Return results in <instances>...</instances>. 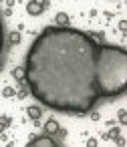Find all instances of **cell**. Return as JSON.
<instances>
[{"instance_id":"6","label":"cell","mask_w":127,"mask_h":147,"mask_svg":"<svg viewBox=\"0 0 127 147\" xmlns=\"http://www.w3.org/2000/svg\"><path fill=\"white\" fill-rule=\"evenodd\" d=\"M55 20H57L59 26H67V24H69V16H67V12H59V14L55 16Z\"/></svg>"},{"instance_id":"13","label":"cell","mask_w":127,"mask_h":147,"mask_svg":"<svg viewBox=\"0 0 127 147\" xmlns=\"http://www.w3.org/2000/svg\"><path fill=\"white\" fill-rule=\"evenodd\" d=\"M26 95H28V91H24V89H22V91H18V97H20V99H24Z\"/></svg>"},{"instance_id":"5","label":"cell","mask_w":127,"mask_h":147,"mask_svg":"<svg viewBox=\"0 0 127 147\" xmlns=\"http://www.w3.org/2000/svg\"><path fill=\"white\" fill-rule=\"evenodd\" d=\"M41 113H43V111H41V107H36V105H30V107L26 109V115H28L32 121H36V119L41 117Z\"/></svg>"},{"instance_id":"10","label":"cell","mask_w":127,"mask_h":147,"mask_svg":"<svg viewBox=\"0 0 127 147\" xmlns=\"http://www.w3.org/2000/svg\"><path fill=\"white\" fill-rule=\"evenodd\" d=\"M10 42H12V45H18V42H20V34H18V32H12V34H10Z\"/></svg>"},{"instance_id":"11","label":"cell","mask_w":127,"mask_h":147,"mask_svg":"<svg viewBox=\"0 0 127 147\" xmlns=\"http://www.w3.org/2000/svg\"><path fill=\"white\" fill-rule=\"evenodd\" d=\"M125 119H127V113H125V111H119V121H121V123H127Z\"/></svg>"},{"instance_id":"9","label":"cell","mask_w":127,"mask_h":147,"mask_svg":"<svg viewBox=\"0 0 127 147\" xmlns=\"http://www.w3.org/2000/svg\"><path fill=\"white\" fill-rule=\"evenodd\" d=\"M8 125H10V119L8 117H0V131H4Z\"/></svg>"},{"instance_id":"7","label":"cell","mask_w":127,"mask_h":147,"mask_svg":"<svg viewBox=\"0 0 127 147\" xmlns=\"http://www.w3.org/2000/svg\"><path fill=\"white\" fill-rule=\"evenodd\" d=\"M12 77H14L16 81H24V69H22V67H16V69L12 71Z\"/></svg>"},{"instance_id":"3","label":"cell","mask_w":127,"mask_h":147,"mask_svg":"<svg viewBox=\"0 0 127 147\" xmlns=\"http://www.w3.org/2000/svg\"><path fill=\"white\" fill-rule=\"evenodd\" d=\"M30 147H57L59 143L53 139V135H45V137H39V139H32L28 141Z\"/></svg>"},{"instance_id":"4","label":"cell","mask_w":127,"mask_h":147,"mask_svg":"<svg viewBox=\"0 0 127 147\" xmlns=\"http://www.w3.org/2000/svg\"><path fill=\"white\" fill-rule=\"evenodd\" d=\"M59 121L57 119H49L47 123H45V133L47 135H55V133H59Z\"/></svg>"},{"instance_id":"14","label":"cell","mask_w":127,"mask_h":147,"mask_svg":"<svg viewBox=\"0 0 127 147\" xmlns=\"http://www.w3.org/2000/svg\"><path fill=\"white\" fill-rule=\"evenodd\" d=\"M117 135H119V131H117V129H115V131H111V133H109V137H111V139H117Z\"/></svg>"},{"instance_id":"8","label":"cell","mask_w":127,"mask_h":147,"mask_svg":"<svg viewBox=\"0 0 127 147\" xmlns=\"http://www.w3.org/2000/svg\"><path fill=\"white\" fill-rule=\"evenodd\" d=\"M2 49H4V26H2V18H0V61H2Z\"/></svg>"},{"instance_id":"12","label":"cell","mask_w":127,"mask_h":147,"mask_svg":"<svg viewBox=\"0 0 127 147\" xmlns=\"http://www.w3.org/2000/svg\"><path fill=\"white\" fill-rule=\"evenodd\" d=\"M0 95H4V97H10V95H14V91H12V89H4V91L0 93Z\"/></svg>"},{"instance_id":"2","label":"cell","mask_w":127,"mask_h":147,"mask_svg":"<svg viewBox=\"0 0 127 147\" xmlns=\"http://www.w3.org/2000/svg\"><path fill=\"white\" fill-rule=\"evenodd\" d=\"M45 8H49V0H30V2L26 4V12H28L30 16L41 14Z\"/></svg>"},{"instance_id":"1","label":"cell","mask_w":127,"mask_h":147,"mask_svg":"<svg viewBox=\"0 0 127 147\" xmlns=\"http://www.w3.org/2000/svg\"><path fill=\"white\" fill-rule=\"evenodd\" d=\"M24 81L41 105L85 115L99 99L125 93L127 53L121 47L101 45L83 30L49 26L26 53Z\"/></svg>"}]
</instances>
